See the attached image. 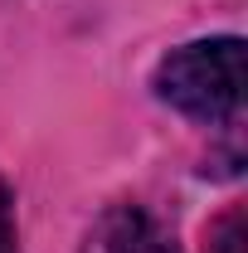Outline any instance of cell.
Segmentation results:
<instances>
[{"label": "cell", "mask_w": 248, "mask_h": 253, "mask_svg": "<svg viewBox=\"0 0 248 253\" xmlns=\"http://www.w3.org/2000/svg\"><path fill=\"white\" fill-rule=\"evenodd\" d=\"M83 253H175V239L141 205H112L88 229Z\"/></svg>", "instance_id": "obj_2"}, {"label": "cell", "mask_w": 248, "mask_h": 253, "mask_svg": "<svg viewBox=\"0 0 248 253\" xmlns=\"http://www.w3.org/2000/svg\"><path fill=\"white\" fill-rule=\"evenodd\" d=\"M239 68H244V44L234 34L224 39H200L175 54H165L156 68V93L185 117L200 122H224L239 112Z\"/></svg>", "instance_id": "obj_1"}, {"label": "cell", "mask_w": 248, "mask_h": 253, "mask_svg": "<svg viewBox=\"0 0 248 253\" xmlns=\"http://www.w3.org/2000/svg\"><path fill=\"white\" fill-rule=\"evenodd\" d=\"M248 249V224H244V210L224 214L209 234V253H244Z\"/></svg>", "instance_id": "obj_3"}, {"label": "cell", "mask_w": 248, "mask_h": 253, "mask_svg": "<svg viewBox=\"0 0 248 253\" xmlns=\"http://www.w3.org/2000/svg\"><path fill=\"white\" fill-rule=\"evenodd\" d=\"M0 253H20V244H15V200H10L5 180H0Z\"/></svg>", "instance_id": "obj_4"}]
</instances>
